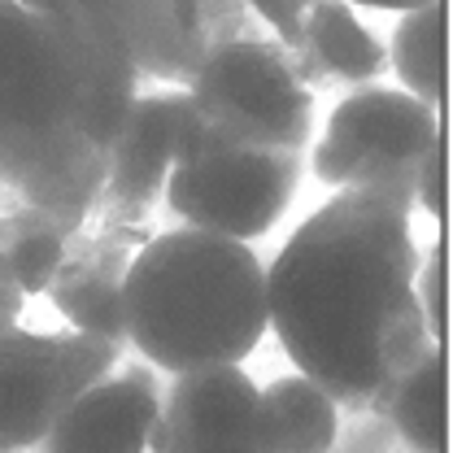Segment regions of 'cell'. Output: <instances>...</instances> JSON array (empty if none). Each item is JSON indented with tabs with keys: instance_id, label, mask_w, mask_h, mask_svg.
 Wrapping results in <instances>:
<instances>
[{
	"instance_id": "cell-1",
	"label": "cell",
	"mask_w": 453,
	"mask_h": 453,
	"mask_svg": "<svg viewBox=\"0 0 453 453\" xmlns=\"http://www.w3.org/2000/svg\"><path fill=\"white\" fill-rule=\"evenodd\" d=\"M414 271L410 210L340 188L271 262L266 327H275L292 366L336 405H384L393 380L380 366V336L414 292Z\"/></svg>"
},
{
	"instance_id": "cell-2",
	"label": "cell",
	"mask_w": 453,
	"mask_h": 453,
	"mask_svg": "<svg viewBox=\"0 0 453 453\" xmlns=\"http://www.w3.org/2000/svg\"><path fill=\"white\" fill-rule=\"evenodd\" d=\"M127 340L170 375L240 366L266 336V266L244 240L174 226L131 253Z\"/></svg>"
},
{
	"instance_id": "cell-3",
	"label": "cell",
	"mask_w": 453,
	"mask_h": 453,
	"mask_svg": "<svg viewBox=\"0 0 453 453\" xmlns=\"http://www.w3.org/2000/svg\"><path fill=\"white\" fill-rule=\"evenodd\" d=\"M188 101L219 149L301 153L310 140V88L296 61L266 40H223L188 79Z\"/></svg>"
},
{
	"instance_id": "cell-4",
	"label": "cell",
	"mask_w": 453,
	"mask_h": 453,
	"mask_svg": "<svg viewBox=\"0 0 453 453\" xmlns=\"http://www.w3.org/2000/svg\"><path fill=\"white\" fill-rule=\"evenodd\" d=\"M441 131L445 113L418 96L401 88H362L327 118V131L314 144V174L327 188H362L414 214L418 166Z\"/></svg>"
},
{
	"instance_id": "cell-5",
	"label": "cell",
	"mask_w": 453,
	"mask_h": 453,
	"mask_svg": "<svg viewBox=\"0 0 453 453\" xmlns=\"http://www.w3.org/2000/svg\"><path fill=\"white\" fill-rule=\"evenodd\" d=\"M118 344L83 332H0V445L35 449L70 401L113 375Z\"/></svg>"
},
{
	"instance_id": "cell-6",
	"label": "cell",
	"mask_w": 453,
	"mask_h": 453,
	"mask_svg": "<svg viewBox=\"0 0 453 453\" xmlns=\"http://www.w3.org/2000/svg\"><path fill=\"white\" fill-rule=\"evenodd\" d=\"M296 153L280 149H219L166 174V205L188 226L226 240H257L280 223L296 192Z\"/></svg>"
},
{
	"instance_id": "cell-7",
	"label": "cell",
	"mask_w": 453,
	"mask_h": 453,
	"mask_svg": "<svg viewBox=\"0 0 453 453\" xmlns=\"http://www.w3.org/2000/svg\"><path fill=\"white\" fill-rule=\"evenodd\" d=\"M205 153H219V144L188 92L135 96L122 131L110 144V174L101 196L118 219H135L149 210L153 192H162L170 170Z\"/></svg>"
},
{
	"instance_id": "cell-8",
	"label": "cell",
	"mask_w": 453,
	"mask_h": 453,
	"mask_svg": "<svg viewBox=\"0 0 453 453\" xmlns=\"http://www.w3.org/2000/svg\"><path fill=\"white\" fill-rule=\"evenodd\" d=\"M149 453H271L262 388L240 366L174 375L157 401Z\"/></svg>"
},
{
	"instance_id": "cell-9",
	"label": "cell",
	"mask_w": 453,
	"mask_h": 453,
	"mask_svg": "<svg viewBox=\"0 0 453 453\" xmlns=\"http://www.w3.org/2000/svg\"><path fill=\"white\" fill-rule=\"evenodd\" d=\"M157 388L149 371L105 375L70 401L53 432L35 445L40 453H149L157 418Z\"/></svg>"
},
{
	"instance_id": "cell-10",
	"label": "cell",
	"mask_w": 453,
	"mask_h": 453,
	"mask_svg": "<svg viewBox=\"0 0 453 453\" xmlns=\"http://www.w3.org/2000/svg\"><path fill=\"white\" fill-rule=\"evenodd\" d=\"M140 74L188 83L219 40L205 0H105Z\"/></svg>"
},
{
	"instance_id": "cell-11",
	"label": "cell",
	"mask_w": 453,
	"mask_h": 453,
	"mask_svg": "<svg viewBox=\"0 0 453 453\" xmlns=\"http://www.w3.org/2000/svg\"><path fill=\"white\" fill-rule=\"evenodd\" d=\"M301 57L296 74L301 83H319L323 74L344 79V83H371L388 70L384 44L357 22L353 4L344 0H314L305 9V31H301Z\"/></svg>"
},
{
	"instance_id": "cell-12",
	"label": "cell",
	"mask_w": 453,
	"mask_h": 453,
	"mask_svg": "<svg viewBox=\"0 0 453 453\" xmlns=\"http://www.w3.org/2000/svg\"><path fill=\"white\" fill-rule=\"evenodd\" d=\"M127 262H131V253L110 249V244H96V249H88L79 257L65 253L57 280L49 283L53 310L74 332L118 344L127 336V323H122V275H127Z\"/></svg>"
},
{
	"instance_id": "cell-13",
	"label": "cell",
	"mask_w": 453,
	"mask_h": 453,
	"mask_svg": "<svg viewBox=\"0 0 453 453\" xmlns=\"http://www.w3.org/2000/svg\"><path fill=\"white\" fill-rule=\"evenodd\" d=\"M262 427L271 453H332L340 436V410L305 375H280L262 388Z\"/></svg>"
},
{
	"instance_id": "cell-14",
	"label": "cell",
	"mask_w": 453,
	"mask_h": 453,
	"mask_svg": "<svg viewBox=\"0 0 453 453\" xmlns=\"http://www.w3.org/2000/svg\"><path fill=\"white\" fill-rule=\"evenodd\" d=\"M110 174V149L96 144H79L74 153L57 157L53 166L35 170L31 179H22L13 192L22 196L27 210H40L49 223H57L65 235H74L79 226L88 223L92 205L101 201Z\"/></svg>"
},
{
	"instance_id": "cell-15",
	"label": "cell",
	"mask_w": 453,
	"mask_h": 453,
	"mask_svg": "<svg viewBox=\"0 0 453 453\" xmlns=\"http://www.w3.org/2000/svg\"><path fill=\"white\" fill-rule=\"evenodd\" d=\"M445 0H432L423 9L401 13L388 44V65L401 79V92L418 96L423 105L445 113Z\"/></svg>"
},
{
	"instance_id": "cell-16",
	"label": "cell",
	"mask_w": 453,
	"mask_h": 453,
	"mask_svg": "<svg viewBox=\"0 0 453 453\" xmlns=\"http://www.w3.org/2000/svg\"><path fill=\"white\" fill-rule=\"evenodd\" d=\"M445 344L393 380L388 410L410 453H445Z\"/></svg>"
},
{
	"instance_id": "cell-17",
	"label": "cell",
	"mask_w": 453,
	"mask_h": 453,
	"mask_svg": "<svg viewBox=\"0 0 453 453\" xmlns=\"http://www.w3.org/2000/svg\"><path fill=\"white\" fill-rule=\"evenodd\" d=\"M70 253V235L49 223L40 210H18L0 219V266L22 292H49L61 262Z\"/></svg>"
},
{
	"instance_id": "cell-18",
	"label": "cell",
	"mask_w": 453,
	"mask_h": 453,
	"mask_svg": "<svg viewBox=\"0 0 453 453\" xmlns=\"http://www.w3.org/2000/svg\"><path fill=\"white\" fill-rule=\"evenodd\" d=\"M418 280V305H423V319L432 327V336L445 340V235H436L432 253L423 257V266L414 271Z\"/></svg>"
},
{
	"instance_id": "cell-19",
	"label": "cell",
	"mask_w": 453,
	"mask_h": 453,
	"mask_svg": "<svg viewBox=\"0 0 453 453\" xmlns=\"http://www.w3.org/2000/svg\"><path fill=\"white\" fill-rule=\"evenodd\" d=\"M445 166H449V135L441 131L436 144L427 149L423 166H418V183H414L418 210H427L436 223H445Z\"/></svg>"
},
{
	"instance_id": "cell-20",
	"label": "cell",
	"mask_w": 453,
	"mask_h": 453,
	"mask_svg": "<svg viewBox=\"0 0 453 453\" xmlns=\"http://www.w3.org/2000/svg\"><path fill=\"white\" fill-rule=\"evenodd\" d=\"M249 4L280 31V49L296 61V57H301V44H305V40H301V31H305V9H310L314 0H249Z\"/></svg>"
},
{
	"instance_id": "cell-21",
	"label": "cell",
	"mask_w": 453,
	"mask_h": 453,
	"mask_svg": "<svg viewBox=\"0 0 453 453\" xmlns=\"http://www.w3.org/2000/svg\"><path fill=\"white\" fill-rule=\"evenodd\" d=\"M344 4H362V9H388V13H410V9H423L432 0H344Z\"/></svg>"
},
{
	"instance_id": "cell-22",
	"label": "cell",
	"mask_w": 453,
	"mask_h": 453,
	"mask_svg": "<svg viewBox=\"0 0 453 453\" xmlns=\"http://www.w3.org/2000/svg\"><path fill=\"white\" fill-rule=\"evenodd\" d=\"M0 453H13V449H4V445H0Z\"/></svg>"
}]
</instances>
